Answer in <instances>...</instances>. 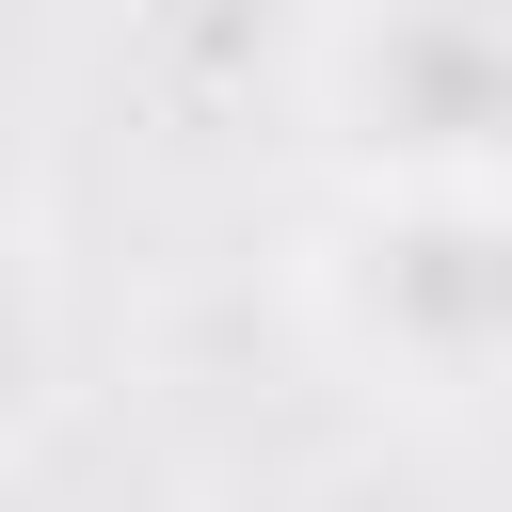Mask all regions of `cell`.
Segmentation results:
<instances>
[{"mask_svg": "<svg viewBox=\"0 0 512 512\" xmlns=\"http://www.w3.org/2000/svg\"><path fill=\"white\" fill-rule=\"evenodd\" d=\"M288 304L368 400L512 416V176H336Z\"/></svg>", "mask_w": 512, "mask_h": 512, "instance_id": "6da1fadb", "label": "cell"}, {"mask_svg": "<svg viewBox=\"0 0 512 512\" xmlns=\"http://www.w3.org/2000/svg\"><path fill=\"white\" fill-rule=\"evenodd\" d=\"M304 128L336 176H512V0H320Z\"/></svg>", "mask_w": 512, "mask_h": 512, "instance_id": "7a4b0ae2", "label": "cell"}]
</instances>
